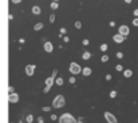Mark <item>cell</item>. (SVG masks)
I'll use <instances>...</instances> for the list:
<instances>
[{
  "instance_id": "obj_1",
  "label": "cell",
  "mask_w": 138,
  "mask_h": 123,
  "mask_svg": "<svg viewBox=\"0 0 138 123\" xmlns=\"http://www.w3.org/2000/svg\"><path fill=\"white\" fill-rule=\"evenodd\" d=\"M64 104H66V99H64L63 95H56L52 100V107L54 108H62V107H64Z\"/></svg>"
},
{
  "instance_id": "obj_2",
  "label": "cell",
  "mask_w": 138,
  "mask_h": 123,
  "mask_svg": "<svg viewBox=\"0 0 138 123\" xmlns=\"http://www.w3.org/2000/svg\"><path fill=\"white\" fill-rule=\"evenodd\" d=\"M59 123H77V120L71 114H63L59 118Z\"/></svg>"
},
{
  "instance_id": "obj_3",
  "label": "cell",
  "mask_w": 138,
  "mask_h": 123,
  "mask_svg": "<svg viewBox=\"0 0 138 123\" xmlns=\"http://www.w3.org/2000/svg\"><path fill=\"white\" fill-rule=\"evenodd\" d=\"M70 72L72 74V75H78V74H81L82 72V67L78 63H75V62H72L70 64Z\"/></svg>"
},
{
  "instance_id": "obj_4",
  "label": "cell",
  "mask_w": 138,
  "mask_h": 123,
  "mask_svg": "<svg viewBox=\"0 0 138 123\" xmlns=\"http://www.w3.org/2000/svg\"><path fill=\"white\" fill-rule=\"evenodd\" d=\"M55 83V78H52V76H50V78H47L46 79V87H44V94H47L48 91H50V88H51V86Z\"/></svg>"
},
{
  "instance_id": "obj_5",
  "label": "cell",
  "mask_w": 138,
  "mask_h": 123,
  "mask_svg": "<svg viewBox=\"0 0 138 123\" xmlns=\"http://www.w3.org/2000/svg\"><path fill=\"white\" fill-rule=\"evenodd\" d=\"M103 116H105V119L107 120V123H117V118L111 113H109V111H105Z\"/></svg>"
},
{
  "instance_id": "obj_6",
  "label": "cell",
  "mask_w": 138,
  "mask_h": 123,
  "mask_svg": "<svg viewBox=\"0 0 138 123\" xmlns=\"http://www.w3.org/2000/svg\"><path fill=\"white\" fill-rule=\"evenodd\" d=\"M118 34L126 38V36H127V35L130 34V30H129L127 26H119V28H118Z\"/></svg>"
},
{
  "instance_id": "obj_7",
  "label": "cell",
  "mask_w": 138,
  "mask_h": 123,
  "mask_svg": "<svg viewBox=\"0 0 138 123\" xmlns=\"http://www.w3.org/2000/svg\"><path fill=\"white\" fill-rule=\"evenodd\" d=\"M35 64H28V66H26V68H24V71H26V75H28V76H32L35 74Z\"/></svg>"
},
{
  "instance_id": "obj_8",
  "label": "cell",
  "mask_w": 138,
  "mask_h": 123,
  "mask_svg": "<svg viewBox=\"0 0 138 123\" xmlns=\"http://www.w3.org/2000/svg\"><path fill=\"white\" fill-rule=\"evenodd\" d=\"M43 47H44V51H46V52H48V54L54 51V46H52V43H51V41H46Z\"/></svg>"
},
{
  "instance_id": "obj_9",
  "label": "cell",
  "mask_w": 138,
  "mask_h": 123,
  "mask_svg": "<svg viewBox=\"0 0 138 123\" xmlns=\"http://www.w3.org/2000/svg\"><path fill=\"white\" fill-rule=\"evenodd\" d=\"M19 102V95L17 94H10V103H17Z\"/></svg>"
},
{
  "instance_id": "obj_10",
  "label": "cell",
  "mask_w": 138,
  "mask_h": 123,
  "mask_svg": "<svg viewBox=\"0 0 138 123\" xmlns=\"http://www.w3.org/2000/svg\"><path fill=\"white\" fill-rule=\"evenodd\" d=\"M113 40H114L115 43H122V41L125 40V36H122V35L117 34V35H114V36H113Z\"/></svg>"
},
{
  "instance_id": "obj_11",
  "label": "cell",
  "mask_w": 138,
  "mask_h": 123,
  "mask_svg": "<svg viewBox=\"0 0 138 123\" xmlns=\"http://www.w3.org/2000/svg\"><path fill=\"white\" fill-rule=\"evenodd\" d=\"M91 68L90 67H83V68H82V74H83L84 76H90L91 75Z\"/></svg>"
},
{
  "instance_id": "obj_12",
  "label": "cell",
  "mask_w": 138,
  "mask_h": 123,
  "mask_svg": "<svg viewBox=\"0 0 138 123\" xmlns=\"http://www.w3.org/2000/svg\"><path fill=\"white\" fill-rule=\"evenodd\" d=\"M40 12H42V10L39 5H34V7H32V14L34 15H39Z\"/></svg>"
},
{
  "instance_id": "obj_13",
  "label": "cell",
  "mask_w": 138,
  "mask_h": 123,
  "mask_svg": "<svg viewBox=\"0 0 138 123\" xmlns=\"http://www.w3.org/2000/svg\"><path fill=\"white\" fill-rule=\"evenodd\" d=\"M43 26H44L43 23H36V24L34 26V30H35V31H40L42 28H43Z\"/></svg>"
},
{
  "instance_id": "obj_14",
  "label": "cell",
  "mask_w": 138,
  "mask_h": 123,
  "mask_svg": "<svg viewBox=\"0 0 138 123\" xmlns=\"http://www.w3.org/2000/svg\"><path fill=\"white\" fill-rule=\"evenodd\" d=\"M123 75H125V78H130V76L133 75V71H131V70H125Z\"/></svg>"
},
{
  "instance_id": "obj_15",
  "label": "cell",
  "mask_w": 138,
  "mask_h": 123,
  "mask_svg": "<svg viewBox=\"0 0 138 123\" xmlns=\"http://www.w3.org/2000/svg\"><path fill=\"white\" fill-rule=\"evenodd\" d=\"M90 58H91V54H90V52H87V51L83 52V55H82V59H84V60H88Z\"/></svg>"
},
{
  "instance_id": "obj_16",
  "label": "cell",
  "mask_w": 138,
  "mask_h": 123,
  "mask_svg": "<svg viewBox=\"0 0 138 123\" xmlns=\"http://www.w3.org/2000/svg\"><path fill=\"white\" fill-rule=\"evenodd\" d=\"M55 83H56L58 86H63L64 80H63V78H56V79H55Z\"/></svg>"
},
{
  "instance_id": "obj_17",
  "label": "cell",
  "mask_w": 138,
  "mask_h": 123,
  "mask_svg": "<svg viewBox=\"0 0 138 123\" xmlns=\"http://www.w3.org/2000/svg\"><path fill=\"white\" fill-rule=\"evenodd\" d=\"M26 122H27V123H32V122H34V116H32V115H28L27 118H26Z\"/></svg>"
},
{
  "instance_id": "obj_18",
  "label": "cell",
  "mask_w": 138,
  "mask_h": 123,
  "mask_svg": "<svg viewBox=\"0 0 138 123\" xmlns=\"http://www.w3.org/2000/svg\"><path fill=\"white\" fill-rule=\"evenodd\" d=\"M58 7H59V4H58L56 1H52V3H51V8H52V10H56Z\"/></svg>"
},
{
  "instance_id": "obj_19",
  "label": "cell",
  "mask_w": 138,
  "mask_h": 123,
  "mask_svg": "<svg viewBox=\"0 0 138 123\" xmlns=\"http://www.w3.org/2000/svg\"><path fill=\"white\" fill-rule=\"evenodd\" d=\"M107 48H109V46L106 44V43H103V44L101 46V50H102V51H107Z\"/></svg>"
},
{
  "instance_id": "obj_20",
  "label": "cell",
  "mask_w": 138,
  "mask_h": 123,
  "mask_svg": "<svg viewBox=\"0 0 138 123\" xmlns=\"http://www.w3.org/2000/svg\"><path fill=\"white\" fill-rule=\"evenodd\" d=\"M75 28H78V30H81V28H82V23H81V21H75Z\"/></svg>"
},
{
  "instance_id": "obj_21",
  "label": "cell",
  "mask_w": 138,
  "mask_h": 123,
  "mask_svg": "<svg viewBox=\"0 0 138 123\" xmlns=\"http://www.w3.org/2000/svg\"><path fill=\"white\" fill-rule=\"evenodd\" d=\"M56 75H58V70L55 68L54 71H52V75H51V76H52V78H55V79H56Z\"/></svg>"
},
{
  "instance_id": "obj_22",
  "label": "cell",
  "mask_w": 138,
  "mask_h": 123,
  "mask_svg": "<svg viewBox=\"0 0 138 123\" xmlns=\"http://www.w3.org/2000/svg\"><path fill=\"white\" fill-rule=\"evenodd\" d=\"M107 60H109V56L107 55H103V56H102V62L105 63V62H107Z\"/></svg>"
},
{
  "instance_id": "obj_23",
  "label": "cell",
  "mask_w": 138,
  "mask_h": 123,
  "mask_svg": "<svg viewBox=\"0 0 138 123\" xmlns=\"http://www.w3.org/2000/svg\"><path fill=\"white\" fill-rule=\"evenodd\" d=\"M117 96V91H111L110 92V98H115Z\"/></svg>"
},
{
  "instance_id": "obj_24",
  "label": "cell",
  "mask_w": 138,
  "mask_h": 123,
  "mask_svg": "<svg viewBox=\"0 0 138 123\" xmlns=\"http://www.w3.org/2000/svg\"><path fill=\"white\" fill-rule=\"evenodd\" d=\"M133 26H135V27H138V17H135L134 20H133Z\"/></svg>"
},
{
  "instance_id": "obj_25",
  "label": "cell",
  "mask_w": 138,
  "mask_h": 123,
  "mask_svg": "<svg viewBox=\"0 0 138 123\" xmlns=\"http://www.w3.org/2000/svg\"><path fill=\"white\" fill-rule=\"evenodd\" d=\"M115 70H117V71H122V70H123V67H122L121 64H118L117 67H115Z\"/></svg>"
},
{
  "instance_id": "obj_26",
  "label": "cell",
  "mask_w": 138,
  "mask_h": 123,
  "mask_svg": "<svg viewBox=\"0 0 138 123\" xmlns=\"http://www.w3.org/2000/svg\"><path fill=\"white\" fill-rule=\"evenodd\" d=\"M117 58L118 59H122V58H123V54H122V52H117Z\"/></svg>"
},
{
  "instance_id": "obj_27",
  "label": "cell",
  "mask_w": 138,
  "mask_h": 123,
  "mask_svg": "<svg viewBox=\"0 0 138 123\" xmlns=\"http://www.w3.org/2000/svg\"><path fill=\"white\" fill-rule=\"evenodd\" d=\"M50 21L51 23H54L55 21V15H50Z\"/></svg>"
},
{
  "instance_id": "obj_28",
  "label": "cell",
  "mask_w": 138,
  "mask_h": 123,
  "mask_svg": "<svg viewBox=\"0 0 138 123\" xmlns=\"http://www.w3.org/2000/svg\"><path fill=\"white\" fill-rule=\"evenodd\" d=\"M50 110H51V107H43V111H44V113H48Z\"/></svg>"
},
{
  "instance_id": "obj_29",
  "label": "cell",
  "mask_w": 138,
  "mask_h": 123,
  "mask_svg": "<svg viewBox=\"0 0 138 123\" xmlns=\"http://www.w3.org/2000/svg\"><path fill=\"white\" fill-rule=\"evenodd\" d=\"M88 44H90V41H88L87 39H84V40H83V46H88Z\"/></svg>"
},
{
  "instance_id": "obj_30",
  "label": "cell",
  "mask_w": 138,
  "mask_h": 123,
  "mask_svg": "<svg viewBox=\"0 0 138 123\" xmlns=\"http://www.w3.org/2000/svg\"><path fill=\"white\" fill-rule=\"evenodd\" d=\"M14 4H19V3H22V0H11Z\"/></svg>"
},
{
  "instance_id": "obj_31",
  "label": "cell",
  "mask_w": 138,
  "mask_h": 123,
  "mask_svg": "<svg viewBox=\"0 0 138 123\" xmlns=\"http://www.w3.org/2000/svg\"><path fill=\"white\" fill-rule=\"evenodd\" d=\"M8 92H10V94H14V87H8Z\"/></svg>"
},
{
  "instance_id": "obj_32",
  "label": "cell",
  "mask_w": 138,
  "mask_h": 123,
  "mask_svg": "<svg viewBox=\"0 0 138 123\" xmlns=\"http://www.w3.org/2000/svg\"><path fill=\"white\" fill-rule=\"evenodd\" d=\"M38 122H39V123H44V122H43V118H42V116H39V118H38Z\"/></svg>"
},
{
  "instance_id": "obj_33",
  "label": "cell",
  "mask_w": 138,
  "mask_h": 123,
  "mask_svg": "<svg viewBox=\"0 0 138 123\" xmlns=\"http://www.w3.org/2000/svg\"><path fill=\"white\" fill-rule=\"evenodd\" d=\"M106 80H111V75H110V74H107V75H106Z\"/></svg>"
},
{
  "instance_id": "obj_34",
  "label": "cell",
  "mask_w": 138,
  "mask_h": 123,
  "mask_svg": "<svg viewBox=\"0 0 138 123\" xmlns=\"http://www.w3.org/2000/svg\"><path fill=\"white\" fill-rule=\"evenodd\" d=\"M134 15H135V17H138V8H137V10H134Z\"/></svg>"
},
{
  "instance_id": "obj_35",
  "label": "cell",
  "mask_w": 138,
  "mask_h": 123,
  "mask_svg": "<svg viewBox=\"0 0 138 123\" xmlns=\"http://www.w3.org/2000/svg\"><path fill=\"white\" fill-rule=\"evenodd\" d=\"M70 83H75V78H70Z\"/></svg>"
},
{
  "instance_id": "obj_36",
  "label": "cell",
  "mask_w": 138,
  "mask_h": 123,
  "mask_svg": "<svg viewBox=\"0 0 138 123\" xmlns=\"http://www.w3.org/2000/svg\"><path fill=\"white\" fill-rule=\"evenodd\" d=\"M51 119H52V120H56V115H51Z\"/></svg>"
},
{
  "instance_id": "obj_37",
  "label": "cell",
  "mask_w": 138,
  "mask_h": 123,
  "mask_svg": "<svg viewBox=\"0 0 138 123\" xmlns=\"http://www.w3.org/2000/svg\"><path fill=\"white\" fill-rule=\"evenodd\" d=\"M125 1H126V3H131V0H125Z\"/></svg>"
},
{
  "instance_id": "obj_38",
  "label": "cell",
  "mask_w": 138,
  "mask_h": 123,
  "mask_svg": "<svg viewBox=\"0 0 138 123\" xmlns=\"http://www.w3.org/2000/svg\"><path fill=\"white\" fill-rule=\"evenodd\" d=\"M77 123H83V122H77Z\"/></svg>"
},
{
  "instance_id": "obj_39",
  "label": "cell",
  "mask_w": 138,
  "mask_h": 123,
  "mask_svg": "<svg viewBox=\"0 0 138 123\" xmlns=\"http://www.w3.org/2000/svg\"><path fill=\"white\" fill-rule=\"evenodd\" d=\"M54 1H58V0H54Z\"/></svg>"
}]
</instances>
